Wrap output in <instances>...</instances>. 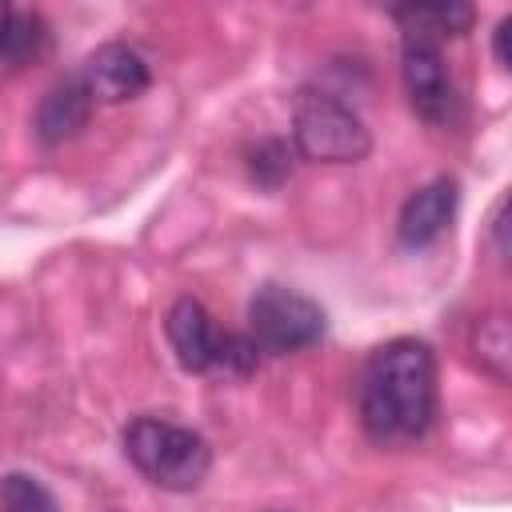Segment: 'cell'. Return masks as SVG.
<instances>
[{"label": "cell", "mask_w": 512, "mask_h": 512, "mask_svg": "<svg viewBox=\"0 0 512 512\" xmlns=\"http://www.w3.org/2000/svg\"><path fill=\"white\" fill-rule=\"evenodd\" d=\"M120 444L128 464L164 492H196L208 480L212 448L196 428H184L164 416H132L124 424Z\"/></svg>", "instance_id": "cell-2"}, {"label": "cell", "mask_w": 512, "mask_h": 512, "mask_svg": "<svg viewBox=\"0 0 512 512\" xmlns=\"http://www.w3.org/2000/svg\"><path fill=\"white\" fill-rule=\"evenodd\" d=\"M400 80H404L412 112L424 124H432V128L452 124L456 84H452V72L444 64L440 40H432L424 32H404V40H400Z\"/></svg>", "instance_id": "cell-6"}, {"label": "cell", "mask_w": 512, "mask_h": 512, "mask_svg": "<svg viewBox=\"0 0 512 512\" xmlns=\"http://www.w3.org/2000/svg\"><path fill=\"white\" fill-rule=\"evenodd\" d=\"M248 172H252V180H256V184L276 188V184L292 172L288 144H284V140H264V144H256V148H252V156H248Z\"/></svg>", "instance_id": "cell-13"}, {"label": "cell", "mask_w": 512, "mask_h": 512, "mask_svg": "<svg viewBox=\"0 0 512 512\" xmlns=\"http://www.w3.org/2000/svg\"><path fill=\"white\" fill-rule=\"evenodd\" d=\"M268 512H288V508H268Z\"/></svg>", "instance_id": "cell-17"}, {"label": "cell", "mask_w": 512, "mask_h": 512, "mask_svg": "<svg viewBox=\"0 0 512 512\" xmlns=\"http://www.w3.org/2000/svg\"><path fill=\"white\" fill-rule=\"evenodd\" d=\"M292 144L316 164H360L372 152V132L348 100L324 88H300L292 100Z\"/></svg>", "instance_id": "cell-3"}, {"label": "cell", "mask_w": 512, "mask_h": 512, "mask_svg": "<svg viewBox=\"0 0 512 512\" xmlns=\"http://www.w3.org/2000/svg\"><path fill=\"white\" fill-rule=\"evenodd\" d=\"M488 236H492V248L500 260H508V196H500L492 204V216H488Z\"/></svg>", "instance_id": "cell-14"}, {"label": "cell", "mask_w": 512, "mask_h": 512, "mask_svg": "<svg viewBox=\"0 0 512 512\" xmlns=\"http://www.w3.org/2000/svg\"><path fill=\"white\" fill-rule=\"evenodd\" d=\"M468 348H472V356H476L484 376H492L496 384L512 380V328H508L504 312L476 316L472 332H468Z\"/></svg>", "instance_id": "cell-10"}, {"label": "cell", "mask_w": 512, "mask_h": 512, "mask_svg": "<svg viewBox=\"0 0 512 512\" xmlns=\"http://www.w3.org/2000/svg\"><path fill=\"white\" fill-rule=\"evenodd\" d=\"M12 36H16V12L0 0V52H8V48H12Z\"/></svg>", "instance_id": "cell-16"}, {"label": "cell", "mask_w": 512, "mask_h": 512, "mask_svg": "<svg viewBox=\"0 0 512 512\" xmlns=\"http://www.w3.org/2000/svg\"><path fill=\"white\" fill-rule=\"evenodd\" d=\"M80 84L88 88L92 104H120V100H132L148 88L152 72H148V60L124 44V40H108V44H96L84 64H80Z\"/></svg>", "instance_id": "cell-7"}, {"label": "cell", "mask_w": 512, "mask_h": 512, "mask_svg": "<svg viewBox=\"0 0 512 512\" xmlns=\"http://www.w3.org/2000/svg\"><path fill=\"white\" fill-rule=\"evenodd\" d=\"M508 32H512V16H504L492 32V52H496V64L508 68Z\"/></svg>", "instance_id": "cell-15"}, {"label": "cell", "mask_w": 512, "mask_h": 512, "mask_svg": "<svg viewBox=\"0 0 512 512\" xmlns=\"http://www.w3.org/2000/svg\"><path fill=\"white\" fill-rule=\"evenodd\" d=\"M328 328L324 308L284 284H264L252 292L248 300V340L256 344V352L264 356H288L300 348H312Z\"/></svg>", "instance_id": "cell-5"}, {"label": "cell", "mask_w": 512, "mask_h": 512, "mask_svg": "<svg viewBox=\"0 0 512 512\" xmlns=\"http://www.w3.org/2000/svg\"><path fill=\"white\" fill-rule=\"evenodd\" d=\"M456 208H460V184L452 176H436V180L420 184L400 204V216H396L400 244L404 248H428V244H436L452 228Z\"/></svg>", "instance_id": "cell-8"}, {"label": "cell", "mask_w": 512, "mask_h": 512, "mask_svg": "<svg viewBox=\"0 0 512 512\" xmlns=\"http://www.w3.org/2000/svg\"><path fill=\"white\" fill-rule=\"evenodd\" d=\"M392 20L404 24V32H424L440 40V36L468 32L476 20V8L472 4H404V8H392Z\"/></svg>", "instance_id": "cell-11"}, {"label": "cell", "mask_w": 512, "mask_h": 512, "mask_svg": "<svg viewBox=\"0 0 512 512\" xmlns=\"http://www.w3.org/2000/svg\"><path fill=\"white\" fill-rule=\"evenodd\" d=\"M88 116H92V96L80 84V76L72 72V76L56 80L40 96L36 116H32V128H36L40 144H64V140H72L88 124Z\"/></svg>", "instance_id": "cell-9"}, {"label": "cell", "mask_w": 512, "mask_h": 512, "mask_svg": "<svg viewBox=\"0 0 512 512\" xmlns=\"http://www.w3.org/2000/svg\"><path fill=\"white\" fill-rule=\"evenodd\" d=\"M164 332H168V344L176 352V360L188 368V372H224V376H248L256 372L260 364V352L256 344L244 336V332H228L212 320V312L192 300V296H180L168 316H164Z\"/></svg>", "instance_id": "cell-4"}, {"label": "cell", "mask_w": 512, "mask_h": 512, "mask_svg": "<svg viewBox=\"0 0 512 512\" xmlns=\"http://www.w3.org/2000/svg\"><path fill=\"white\" fill-rule=\"evenodd\" d=\"M0 508L4 512H60L56 496L28 472H8L0 480Z\"/></svg>", "instance_id": "cell-12"}, {"label": "cell", "mask_w": 512, "mask_h": 512, "mask_svg": "<svg viewBox=\"0 0 512 512\" xmlns=\"http://www.w3.org/2000/svg\"><path fill=\"white\" fill-rule=\"evenodd\" d=\"M356 416L372 444L420 440L436 420V352L428 340L396 336L368 352L356 376Z\"/></svg>", "instance_id": "cell-1"}]
</instances>
